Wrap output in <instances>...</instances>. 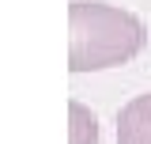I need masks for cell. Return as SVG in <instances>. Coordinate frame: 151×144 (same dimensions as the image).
<instances>
[{
  "instance_id": "obj_1",
  "label": "cell",
  "mask_w": 151,
  "mask_h": 144,
  "mask_svg": "<svg viewBox=\"0 0 151 144\" xmlns=\"http://www.w3.org/2000/svg\"><path fill=\"white\" fill-rule=\"evenodd\" d=\"M68 68L72 72H102L129 65L147 46V27L140 19L98 0H72L68 4Z\"/></svg>"
},
{
  "instance_id": "obj_2",
  "label": "cell",
  "mask_w": 151,
  "mask_h": 144,
  "mask_svg": "<svg viewBox=\"0 0 151 144\" xmlns=\"http://www.w3.org/2000/svg\"><path fill=\"white\" fill-rule=\"evenodd\" d=\"M117 144H151V91L117 110Z\"/></svg>"
},
{
  "instance_id": "obj_3",
  "label": "cell",
  "mask_w": 151,
  "mask_h": 144,
  "mask_svg": "<svg viewBox=\"0 0 151 144\" xmlns=\"http://www.w3.org/2000/svg\"><path fill=\"white\" fill-rule=\"evenodd\" d=\"M68 144H98V118L79 99L68 103Z\"/></svg>"
}]
</instances>
